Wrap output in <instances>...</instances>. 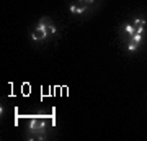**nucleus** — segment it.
Segmentation results:
<instances>
[{
    "label": "nucleus",
    "mask_w": 147,
    "mask_h": 141,
    "mask_svg": "<svg viewBox=\"0 0 147 141\" xmlns=\"http://www.w3.org/2000/svg\"><path fill=\"white\" fill-rule=\"evenodd\" d=\"M56 33H57V26L54 25V21L49 16H42L41 20L38 21L36 28L31 31V40L34 43H39L44 41L46 38L56 35Z\"/></svg>",
    "instance_id": "f257e3e1"
},
{
    "label": "nucleus",
    "mask_w": 147,
    "mask_h": 141,
    "mask_svg": "<svg viewBox=\"0 0 147 141\" xmlns=\"http://www.w3.org/2000/svg\"><path fill=\"white\" fill-rule=\"evenodd\" d=\"M46 128H47V121L44 118H31L28 123V131L31 133L33 140H44L46 138Z\"/></svg>",
    "instance_id": "f03ea898"
},
{
    "label": "nucleus",
    "mask_w": 147,
    "mask_h": 141,
    "mask_svg": "<svg viewBox=\"0 0 147 141\" xmlns=\"http://www.w3.org/2000/svg\"><path fill=\"white\" fill-rule=\"evenodd\" d=\"M69 12L74 13V15H84L85 12H92V8H90L88 5H84V3H80V5L72 3V5L69 7Z\"/></svg>",
    "instance_id": "7ed1b4c3"
},
{
    "label": "nucleus",
    "mask_w": 147,
    "mask_h": 141,
    "mask_svg": "<svg viewBox=\"0 0 147 141\" xmlns=\"http://www.w3.org/2000/svg\"><path fill=\"white\" fill-rule=\"evenodd\" d=\"M121 31L127 36V40H131V38L134 36V33H136V28L132 25V21H126V23L121 25Z\"/></svg>",
    "instance_id": "20e7f679"
},
{
    "label": "nucleus",
    "mask_w": 147,
    "mask_h": 141,
    "mask_svg": "<svg viewBox=\"0 0 147 141\" xmlns=\"http://www.w3.org/2000/svg\"><path fill=\"white\" fill-rule=\"evenodd\" d=\"M129 41L136 43L137 46H139V44H141V43H142V33H134V36H132L131 40H129Z\"/></svg>",
    "instance_id": "39448f33"
},
{
    "label": "nucleus",
    "mask_w": 147,
    "mask_h": 141,
    "mask_svg": "<svg viewBox=\"0 0 147 141\" xmlns=\"http://www.w3.org/2000/svg\"><path fill=\"white\" fill-rule=\"evenodd\" d=\"M132 25H134V28H137V26H146V20L144 18H134L132 20Z\"/></svg>",
    "instance_id": "423d86ee"
},
{
    "label": "nucleus",
    "mask_w": 147,
    "mask_h": 141,
    "mask_svg": "<svg viewBox=\"0 0 147 141\" xmlns=\"http://www.w3.org/2000/svg\"><path fill=\"white\" fill-rule=\"evenodd\" d=\"M137 48H139V46H137L136 43L129 41V44H127V51H129V52H136V51H137Z\"/></svg>",
    "instance_id": "0eeeda50"
},
{
    "label": "nucleus",
    "mask_w": 147,
    "mask_h": 141,
    "mask_svg": "<svg viewBox=\"0 0 147 141\" xmlns=\"http://www.w3.org/2000/svg\"><path fill=\"white\" fill-rule=\"evenodd\" d=\"M80 3H84V5H88L90 8H92V7H93V3L95 2H96V0H79Z\"/></svg>",
    "instance_id": "6e6552de"
}]
</instances>
